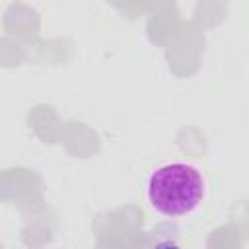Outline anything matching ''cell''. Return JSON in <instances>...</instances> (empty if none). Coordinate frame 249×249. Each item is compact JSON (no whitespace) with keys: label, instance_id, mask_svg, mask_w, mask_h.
<instances>
[{"label":"cell","instance_id":"cell-1","mask_svg":"<svg viewBox=\"0 0 249 249\" xmlns=\"http://www.w3.org/2000/svg\"><path fill=\"white\" fill-rule=\"evenodd\" d=\"M146 193L156 212L175 218L198 208L206 193V183L196 167L173 161L158 167L150 175Z\"/></svg>","mask_w":249,"mask_h":249}]
</instances>
